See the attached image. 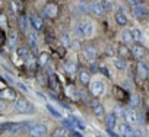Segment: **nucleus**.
<instances>
[{"mask_svg":"<svg viewBox=\"0 0 149 137\" xmlns=\"http://www.w3.org/2000/svg\"><path fill=\"white\" fill-rule=\"evenodd\" d=\"M130 51H132V55H133L136 60H142V58L145 57V48H143L142 45H139V44H134Z\"/></svg>","mask_w":149,"mask_h":137,"instance_id":"obj_14","label":"nucleus"},{"mask_svg":"<svg viewBox=\"0 0 149 137\" xmlns=\"http://www.w3.org/2000/svg\"><path fill=\"white\" fill-rule=\"evenodd\" d=\"M132 35H133V41H136V42H142L143 41V34H142L140 29L133 28L132 29Z\"/></svg>","mask_w":149,"mask_h":137,"instance_id":"obj_29","label":"nucleus"},{"mask_svg":"<svg viewBox=\"0 0 149 137\" xmlns=\"http://www.w3.org/2000/svg\"><path fill=\"white\" fill-rule=\"evenodd\" d=\"M92 111H94V115H95L97 118H101V117H104V115H105V109H104V107H102L101 104H98V102H95V104H94Z\"/></svg>","mask_w":149,"mask_h":137,"instance_id":"obj_21","label":"nucleus"},{"mask_svg":"<svg viewBox=\"0 0 149 137\" xmlns=\"http://www.w3.org/2000/svg\"><path fill=\"white\" fill-rule=\"evenodd\" d=\"M101 3H102V8H104L105 12H108L111 9V2L110 0H101Z\"/></svg>","mask_w":149,"mask_h":137,"instance_id":"obj_36","label":"nucleus"},{"mask_svg":"<svg viewBox=\"0 0 149 137\" xmlns=\"http://www.w3.org/2000/svg\"><path fill=\"white\" fill-rule=\"evenodd\" d=\"M121 39L124 44H132L133 42V35H132V29H124L121 32Z\"/></svg>","mask_w":149,"mask_h":137,"instance_id":"obj_24","label":"nucleus"},{"mask_svg":"<svg viewBox=\"0 0 149 137\" xmlns=\"http://www.w3.org/2000/svg\"><path fill=\"white\" fill-rule=\"evenodd\" d=\"M48 60H50V55L47 54V53H41L40 54V57H38V63H40V66H47V63H48Z\"/></svg>","mask_w":149,"mask_h":137,"instance_id":"obj_33","label":"nucleus"},{"mask_svg":"<svg viewBox=\"0 0 149 137\" xmlns=\"http://www.w3.org/2000/svg\"><path fill=\"white\" fill-rule=\"evenodd\" d=\"M0 98L2 99H9V101H15L16 95L12 89H5V91H0Z\"/></svg>","mask_w":149,"mask_h":137,"instance_id":"obj_22","label":"nucleus"},{"mask_svg":"<svg viewBox=\"0 0 149 137\" xmlns=\"http://www.w3.org/2000/svg\"><path fill=\"white\" fill-rule=\"evenodd\" d=\"M16 42V34H10L9 35V45H13Z\"/></svg>","mask_w":149,"mask_h":137,"instance_id":"obj_39","label":"nucleus"},{"mask_svg":"<svg viewBox=\"0 0 149 137\" xmlns=\"http://www.w3.org/2000/svg\"><path fill=\"white\" fill-rule=\"evenodd\" d=\"M123 118H124L126 122L130 124V125H134V124L139 122V114H137L136 109H133V108H127V109H124Z\"/></svg>","mask_w":149,"mask_h":137,"instance_id":"obj_6","label":"nucleus"},{"mask_svg":"<svg viewBox=\"0 0 149 137\" xmlns=\"http://www.w3.org/2000/svg\"><path fill=\"white\" fill-rule=\"evenodd\" d=\"M42 13H44V16H45V18L53 19V18H56V16H57V6H56V5H53V3H48V5H45V6H44Z\"/></svg>","mask_w":149,"mask_h":137,"instance_id":"obj_9","label":"nucleus"},{"mask_svg":"<svg viewBox=\"0 0 149 137\" xmlns=\"http://www.w3.org/2000/svg\"><path fill=\"white\" fill-rule=\"evenodd\" d=\"M136 72H137V76H139L142 80L148 79V76H149V68H148V66H146L145 63H142V61L137 63V66H136Z\"/></svg>","mask_w":149,"mask_h":137,"instance_id":"obj_10","label":"nucleus"},{"mask_svg":"<svg viewBox=\"0 0 149 137\" xmlns=\"http://www.w3.org/2000/svg\"><path fill=\"white\" fill-rule=\"evenodd\" d=\"M105 125H107V128L111 130V131L117 127V117H116L113 112L107 115V118H105Z\"/></svg>","mask_w":149,"mask_h":137,"instance_id":"obj_18","label":"nucleus"},{"mask_svg":"<svg viewBox=\"0 0 149 137\" xmlns=\"http://www.w3.org/2000/svg\"><path fill=\"white\" fill-rule=\"evenodd\" d=\"M113 114H114L116 117H123V114H124V109H123V107H120V105H116V107H114V111H113Z\"/></svg>","mask_w":149,"mask_h":137,"instance_id":"obj_34","label":"nucleus"},{"mask_svg":"<svg viewBox=\"0 0 149 137\" xmlns=\"http://www.w3.org/2000/svg\"><path fill=\"white\" fill-rule=\"evenodd\" d=\"M29 22H31V25H32V28H34L35 31H40V29L42 28V25H44L41 16H38V15H32V16L29 18Z\"/></svg>","mask_w":149,"mask_h":137,"instance_id":"obj_17","label":"nucleus"},{"mask_svg":"<svg viewBox=\"0 0 149 137\" xmlns=\"http://www.w3.org/2000/svg\"><path fill=\"white\" fill-rule=\"evenodd\" d=\"M28 48L31 50V53L37 54V50H38V39H37V34L35 32H29L28 34Z\"/></svg>","mask_w":149,"mask_h":137,"instance_id":"obj_11","label":"nucleus"},{"mask_svg":"<svg viewBox=\"0 0 149 137\" xmlns=\"http://www.w3.org/2000/svg\"><path fill=\"white\" fill-rule=\"evenodd\" d=\"M70 136H72V130L66 127H57L51 133V137H70Z\"/></svg>","mask_w":149,"mask_h":137,"instance_id":"obj_13","label":"nucleus"},{"mask_svg":"<svg viewBox=\"0 0 149 137\" xmlns=\"http://www.w3.org/2000/svg\"><path fill=\"white\" fill-rule=\"evenodd\" d=\"M89 12L92 13V15H95V16H104L107 12L104 10V8H102V3L100 2V0H95V2H92L91 5H89Z\"/></svg>","mask_w":149,"mask_h":137,"instance_id":"obj_7","label":"nucleus"},{"mask_svg":"<svg viewBox=\"0 0 149 137\" xmlns=\"http://www.w3.org/2000/svg\"><path fill=\"white\" fill-rule=\"evenodd\" d=\"M94 32H95V25L89 19H85L76 25V34L79 38H91Z\"/></svg>","mask_w":149,"mask_h":137,"instance_id":"obj_1","label":"nucleus"},{"mask_svg":"<svg viewBox=\"0 0 149 137\" xmlns=\"http://www.w3.org/2000/svg\"><path fill=\"white\" fill-rule=\"evenodd\" d=\"M78 80H79V83H81L82 86H89V85H91V75H89V72H86V70L79 72Z\"/></svg>","mask_w":149,"mask_h":137,"instance_id":"obj_15","label":"nucleus"},{"mask_svg":"<svg viewBox=\"0 0 149 137\" xmlns=\"http://www.w3.org/2000/svg\"><path fill=\"white\" fill-rule=\"evenodd\" d=\"M129 54H130V50L127 48V45H120L118 47V57L126 58V57H129Z\"/></svg>","mask_w":149,"mask_h":137,"instance_id":"obj_31","label":"nucleus"},{"mask_svg":"<svg viewBox=\"0 0 149 137\" xmlns=\"http://www.w3.org/2000/svg\"><path fill=\"white\" fill-rule=\"evenodd\" d=\"M79 2H81V3H85V2H88V0H79Z\"/></svg>","mask_w":149,"mask_h":137,"instance_id":"obj_42","label":"nucleus"},{"mask_svg":"<svg viewBox=\"0 0 149 137\" xmlns=\"http://www.w3.org/2000/svg\"><path fill=\"white\" fill-rule=\"evenodd\" d=\"M48 86H50L54 92H58V91H60V88H58V82H57V79H56L54 75H50V76H48Z\"/></svg>","mask_w":149,"mask_h":137,"instance_id":"obj_25","label":"nucleus"},{"mask_svg":"<svg viewBox=\"0 0 149 137\" xmlns=\"http://www.w3.org/2000/svg\"><path fill=\"white\" fill-rule=\"evenodd\" d=\"M70 118H72V121H73L74 127H76L78 130H85V128H86L85 122H84V121H82L81 118H78V117H74V115H70Z\"/></svg>","mask_w":149,"mask_h":137,"instance_id":"obj_28","label":"nucleus"},{"mask_svg":"<svg viewBox=\"0 0 149 137\" xmlns=\"http://www.w3.org/2000/svg\"><path fill=\"white\" fill-rule=\"evenodd\" d=\"M82 54H84V57L88 60V61H95L97 60V57H98V51H97V48L94 47V45H91V44H86V45H84L82 47Z\"/></svg>","mask_w":149,"mask_h":137,"instance_id":"obj_5","label":"nucleus"},{"mask_svg":"<svg viewBox=\"0 0 149 137\" xmlns=\"http://www.w3.org/2000/svg\"><path fill=\"white\" fill-rule=\"evenodd\" d=\"M15 85L22 91V92H25V93H29V88L26 86V85H24V83H21V82H15Z\"/></svg>","mask_w":149,"mask_h":137,"instance_id":"obj_35","label":"nucleus"},{"mask_svg":"<svg viewBox=\"0 0 149 137\" xmlns=\"http://www.w3.org/2000/svg\"><path fill=\"white\" fill-rule=\"evenodd\" d=\"M114 19H116V22H117V25H120V26H126L127 25V16L123 13V12H116V15H114Z\"/></svg>","mask_w":149,"mask_h":137,"instance_id":"obj_20","label":"nucleus"},{"mask_svg":"<svg viewBox=\"0 0 149 137\" xmlns=\"http://www.w3.org/2000/svg\"><path fill=\"white\" fill-rule=\"evenodd\" d=\"M13 109H15L16 112H19V114H32V112L35 111L34 105H32L28 99H25V98H18V99H15V101H13Z\"/></svg>","mask_w":149,"mask_h":137,"instance_id":"obj_2","label":"nucleus"},{"mask_svg":"<svg viewBox=\"0 0 149 137\" xmlns=\"http://www.w3.org/2000/svg\"><path fill=\"white\" fill-rule=\"evenodd\" d=\"M64 70H66L69 75H74V73H76V61H73V60L66 61V64H64Z\"/></svg>","mask_w":149,"mask_h":137,"instance_id":"obj_23","label":"nucleus"},{"mask_svg":"<svg viewBox=\"0 0 149 137\" xmlns=\"http://www.w3.org/2000/svg\"><path fill=\"white\" fill-rule=\"evenodd\" d=\"M89 92H91L92 96L100 98V96L104 95V92H105V86H104L102 82H100V80H94V82H91V85H89Z\"/></svg>","mask_w":149,"mask_h":137,"instance_id":"obj_4","label":"nucleus"},{"mask_svg":"<svg viewBox=\"0 0 149 137\" xmlns=\"http://www.w3.org/2000/svg\"><path fill=\"white\" fill-rule=\"evenodd\" d=\"M132 137H145V134L142 133V130H140V128H134V131H133Z\"/></svg>","mask_w":149,"mask_h":137,"instance_id":"obj_37","label":"nucleus"},{"mask_svg":"<svg viewBox=\"0 0 149 137\" xmlns=\"http://www.w3.org/2000/svg\"><path fill=\"white\" fill-rule=\"evenodd\" d=\"M100 72L102 73V75H105V76H108L110 73H108V70H107V67H100Z\"/></svg>","mask_w":149,"mask_h":137,"instance_id":"obj_40","label":"nucleus"},{"mask_svg":"<svg viewBox=\"0 0 149 137\" xmlns=\"http://www.w3.org/2000/svg\"><path fill=\"white\" fill-rule=\"evenodd\" d=\"M19 25H21V29H22V32L28 31V25H29V21H28V18H26V16H21V18H19Z\"/></svg>","mask_w":149,"mask_h":137,"instance_id":"obj_32","label":"nucleus"},{"mask_svg":"<svg viewBox=\"0 0 149 137\" xmlns=\"http://www.w3.org/2000/svg\"><path fill=\"white\" fill-rule=\"evenodd\" d=\"M61 42H63V45L67 47V48L73 47V45H72V38H70V35H69L67 32H63V34H61Z\"/></svg>","mask_w":149,"mask_h":137,"instance_id":"obj_30","label":"nucleus"},{"mask_svg":"<svg viewBox=\"0 0 149 137\" xmlns=\"http://www.w3.org/2000/svg\"><path fill=\"white\" fill-rule=\"evenodd\" d=\"M127 3H129L130 6H133V8H136V6H139V5H142V0H127Z\"/></svg>","mask_w":149,"mask_h":137,"instance_id":"obj_38","label":"nucleus"},{"mask_svg":"<svg viewBox=\"0 0 149 137\" xmlns=\"http://www.w3.org/2000/svg\"><path fill=\"white\" fill-rule=\"evenodd\" d=\"M48 131V127L47 124L44 122H38V124H34L29 131H28V137H44Z\"/></svg>","mask_w":149,"mask_h":137,"instance_id":"obj_3","label":"nucleus"},{"mask_svg":"<svg viewBox=\"0 0 149 137\" xmlns=\"http://www.w3.org/2000/svg\"><path fill=\"white\" fill-rule=\"evenodd\" d=\"M133 15H134L136 19H145V18L148 16V9H146L145 6L139 5V6L133 8Z\"/></svg>","mask_w":149,"mask_h":137,"instance_id":"obj_16","label":"nucleus"},{"mask_svg":"<svg viewBox=\"0 0 149 137\" xmlns=\"http://www.w3.org/2000/svg\"><path fill=\"white\" fill-rule=\"evenodd\" d=\"M45 109H47V111H48V112H50V114H51L54 118H63L61 112H60V111H57V109H56V108H54L51 104H45Z\"/></svg>","mask_w":149,"mask_h":137,"instance_id":"obj_27","label":"nucleus"},{"mask_svg":"<svg viewBox=\"0 0 149 137\" xmlns=\"http://www.w3.org/2000/svg\"><path fill=\"white\" fill-rule=\"evenodd\" d=\"M129 104H130V108L136 109V108L140 105V96H139L137 93H133V95L130 96V101H129Z\"/></svg>","mask_w":149,"mask_h":137,"instance_id":"obj_26","label":"nucleus"},{"mask_svg":"<svg viewBox=\"0 0 149 137\" xmlns=\"http://www.w3.org/2000/svg\"><path fill=\"white\" fill-rule=\"evenodd\" d=\"M117 130H118V134H120L121 137H132V134H133V131H134V128H133L130 124H127V122L118 124Z\"/></svg>","mask_w":149,"mask_h":137,"instance_id":"obj_8","label":"nucleus"},{"mask_svg":"<svg viewBox=\"0 0 149 137\" xmlns=\"http://www.w3.org/2000/svg\"><path fill=\"white\" fill-rule=\"evenodd\" d=\"M114 66L117 67V70H126L127 68V60L126 58H121V57H116L113 60Z\"/></svg>","mask_w":149,"mask_h":137,"instance_id":"obj_19","label":"nucleus"},{"mask_svg":"<svg viewBox=\"0 0 149 137\" xmlns=\"http://www.w3.org/2000/svg\"><path fill=\"white\" fill-rule=\"evenodd\" d=\"M16 54H18V57H19L21 60H24L25 63L32 57V53H31V50H29L28 47H19V48L16 50Z\"/></svg>","mask_w":149,"mask_h":137,"instance_id":"obj_12","label":"nucleus"},{"mask_svg":"<svg viewBox=\"0 0 149 137\" xmlns=\"http://www.w3.org/2000/svg\"><path fill=\"white\" fill-rule=\"evenodd\" d=\"M5 108H6V107H5L3 104H0V109H5Z\"/></svg>","mask_w":149,"mask_h":137,"instance_id":"obj_41","label":"nucleus"},{"mask_svg":"<svg viewBox=\"0 0 149 137\" xmlns=\"http://www.w3.org/2000/svg\"><path fill=\"white\" fill-rule=\"evenodd\" d=\"M145 137H149V133H148V134H145Z\"/></svg>","mask_w":149,"mask_h":137,"instance_id":"obj_43","label":"nucleus"}]
</instances>
